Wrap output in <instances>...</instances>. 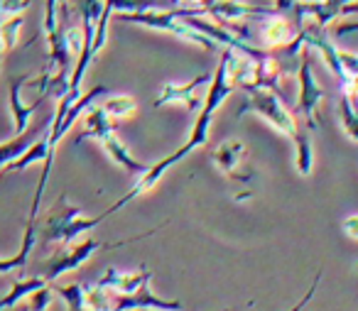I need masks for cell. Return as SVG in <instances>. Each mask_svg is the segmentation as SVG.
<instances>
[{
    "mask_svg": "<svg viewBox=\"0 0 358 311\" xmlns=\"http://www.w3.org/2000/svg\"><path fill=\"white\" fill-rule=\"evenodd\" d=\"M231 91H234V86H231V81H229V55H226V50H224V55H221V59H219V66H216L214 74H211V84H209V91H206V96H204V106H201L199 118H196L189 138H187V143L182 145L177 152H172L174 162L185 159L187 154L194 152L196 147H201V145L209 140L211 120H214L216 110L221 108V103L231 96Z\"/></svg>",
    "mask_w": 358,
    "mask_h": 311,
    "instance_id": "obj_1",
    "label": "cell"
},
{
    "mask_svg": "<svg viewBox=\"0 0 358 311\" xmlns=\"http://www.w3.org/2000/svg\"><path fill=\"white\" fill-rule=\"evenodd\" d=\"M245 113H258L263 120H268L278 133L287 135L292 143H297L302 138V130L297 128V120L289 113V108L285 106V101L278 94L268 89H250L243 91V106H241L238 115Z\"/></svg>",
    "mask_w": 358,
    "mask_h": 311,
    "instance_id": "obj_2",
    "label": "cell"
},
{
    "mask_svg": "<svg viewBox=\"0 0 358 311\" xmlns=\"http://www.w3.org/2000/svg\"><path fill=\"white\" fill-rule=\"evenodd\" d=\"M118 22H130V25L150 27V30L169 32V35L187 40L192 45L201 47L206 52H216L219 45L209 37H204L201 32H196L194 27H189L182 17L179 10H148V13H118Z\"/></svg>",
    "mask_w": 358,
    "mask_h": 311,
    "instance_id": "obj_3",
    "label": "cell"
},
{
    "mask_svg": "<svg viewBox=\"0 0 358 311\" xmlns=\"http://www.w3.org/2000/svg\"><path fill=\"white\" fill-rule=\"evenodd\" d=\"M159 228H162V226H159ZM159 228H152V231L140 233V236H133V238H128V240H118V243H101V240H96V238H86L81 245H74L71 250L57 252L55 257H50V260L45 262V267H42V275L40 277H45L47 282H52V280H57V277H62V275H66V272L81 267L91 255H94L96 250H113V247L130 245V243H135V240H143V238L155 236Z\"/></svg>",
    "mask_w": 358,
    "mask_h": 311,
    "instance_id": "obj_4",
    "label": "cell"
},
{
    "mask_svg": "<svg viewBox=\"0 0 358 311\" xmlns=\"http://www.w3.org/2000/svg\"><path fill=\"white\" fill-rule=\"evenodd\" d=\"M253 27V47L260 45L263 52H282L297 42L302 27L285 13H278L273 17H260L250 22Z\"/></svg>",
    "mask_w": 358,
    "mask_h": 311,
    "instance_id": "obj_5",
    "label": "cell"
},
{
    "mask_svg": "<svg viewBox=\"0 0 358 311\" xmlns=\"http://www.w3.org/2000/svg\"><path fill=\"white\" fill-rule=\"evenodd\" d=\"M57 0H47L45 6V35L47 42H50V64L47 69H57V74H71L69 66L74 57L69 55V47H66V27L64 20L59 17V10H57Z\"/></svg>",
    "mask_w": 358,
    "mask_h": 311,
    "instance_id": "obj_6",
    "label": "cell"
},
{
    "mask_svg": "<svg viewBox=\"0 0 358 311\" xmlns=\"http://www.w3.org/2000/svg\"><path fill=\"white\" fill-rule=\"evenodd\" d=\"M297 79H299V99H297V108L304 115L309 130H317V115L319 103L324 99V89L317 84V76L312 74V59L309 55H299V69H297Z\"/></svg>",
    "mask_w": 358,
    "mask_h": 311,
    "instance_id": "obj_7",
    "label": "cell"
},
{
    "mask_svg": "<svg viewBox=\"0 0 358 311\" xmlns=\"http://www.w3.org/2000/svg\"><path fill=\"white\" fill-rule=\"evenodd\" d=\"M81 216H86V213L81 211L79 206L69 203L66 194H62V196L57 198L55 206L50 208V213H47L42 228H37V240H40L42 245H47V243H62V240H64L66 228H69L71 223H74L76 218H81Z\"/></svg>",
    "mask_w": 358,
    "mask_h": 311,
    "instance_id": "obj_8",
    "label": "cell"
},
{
    "mask_svg": "<svg viewBox=\"0 0 358 311\" xmlns=\"http://www.w3.org/2000/svg\"><path fill=\"white\" fill-rule=\"evenodd\" d=\"M211 84V74H201V76H194L192 81H187V84H174V81H169V84L162 86V91H159V96L155 99V108H159V106H169V103H185L187 110L189 113H196V110H201V99H199V89H209Z\"/></svg>",
    "mask_w": 358,
    "mask_h": 311,
    "instance_id": "obj_9",
    "label": "cell"
},
{
    "mask_svg": "<svg viewBox=\"0 0 358 311\" xmlns=\"http://www.w3.org/2000/svg\"><path fill=\"white\" fill-rule=\"evenodd\" d=\"M214 164L226 174L229 179H238V182H250L253 179V169L248 167V150L241 140H226L214 150Z\"/></svg>",
    "mask_w": 358,
    "mask_h": 311,
    "instance_id": "obj_10",
    "label": "cell"
},
{
    "mask_svg": "<svg viewBox=\"0 0 358 311\" xmlns=\"http://www.w3.org/2000/svg\"><path fill=\"white\" fill-rule=\"evenodd\" d=\"M152 280V272L150 270H140V272H118V270H106V275L101 277L96 284L103 287V289H110L115 294H138L143 287L150 284Z\"/></svg>",
    "mask_w": 358,
    "mask_h": 311,
    "instance_id": "obj_11",
    "label": "cell"
},
{
    "mask_svg": "<svg viewBox=\"0 0 358 311\" xmlns=\"http://www.w3.org/2000/svg\"><path fill=\"white\" fill-rule=\"evenodd\" d=\"M32 76L30 74H22V76H13L10 79V110H13V120H15V135H25L27 133V125H30V115L35 113L37 108H42V101L45 96L35 101V103L25 106L20 101V89L25 84H30Z\"/></svg>",
    "mask_w": 358,
    "mask_h": 311,
    "instance_id": "obj_12",
    "label": "cell"
},
{
    "mask_svg": "<svg viewBox=\"0 0 358 311\" xmlns=\"http://www.w3.org/2000/svg\"><path fill=\"white\" fill-rule=\"evenodd\" d=\"M115 128H118V120L110 118L101 106H94V108L86 113L84 130L79 133L76 143H81V140H99V143H103L106 138H110V135L115 133Z\"/></svg>",
    "mask_w": 358,
    "mask_h": 311,
    "instance_id": "obj_13",
    "label": "cell"
},
{
    "mask_svg": "<svg viewBox=\"0 0 358 311\" xmlns=\"http://www.w3.org/2000/svg\"><path fill=\"white\" fill-rule=\"evenodd\" d=\"M101 145H103L106 154H108V157L113 159V162L118 164V167L123 169V172H128V174H138V177H143V174L150 169L145 162H140V159H135L133 154L128 152V147H125V145L120 143V138H115V135H110V138H106Z\"/></svg>",
    "mask_w": 358,
    "mask_h": 311,
    "instance_id": "obj_14",
    "label": "cell"
},
{
    "mask_svg": "<svg viewBox=\"0 0 358 311\" xmlns=\"http://www.w3.org/2000/svg\"><path fill=\"white\" fill-rule=\"evenodd\" d=\"M47 157H55V152H50V128H47L45 133H40V138L35 140V145H32L20 159L8 164L6 169L8 172H22V169L32 167L35 162H45Z\"/></svg>",
    "mask_w": 358,
    "mask_h": 311,
    "instance_id": "obj_15",
    "label": "cell"
},
{
    "mask_svg": "<svg viewBox=\"0 0 358 311\" xmlns=\"http://www.w3.org/2000/svg\"><path fill=\"white\" fill-rule=\"evenodd\" d=\"M47 284H50V282H47L45 277H25V280H17L15 284H13V289L8 291L3 299H0V311H3V309H13L17 301L27 299L32 291L42 289V287H47Z\"/></svg>",
    "mask_w": 358,
    "mask_h": 311,
    "instance_id": "obj_16",
    "label": "cell"
},
{
    "mask_svg": "<svg viewBox=\"0 0 358 311\" xmlns=\"http://www.w3.org/2000/svg\"><path fill=\"white\" fill-rule=\"evenodd\" d=\"M37 138H40V135L25 133V135H15L13 140H8V143L0 145V169H6L10 162L20 159L22 154H25L27 150H30L32 145H35Z\"/></svg>",
    "mask_w": 358,
    "mask_h": 311,
    "instance_id": "obj_17",
    "label": "cell"
},
{
    "mask_svg": "<svg viewBox=\"0 0 358 311\" xmlns=\"http://www.w3.org/2000/svg\"><path fill=\"white\" fill-rule=\"evenodd\" d=\"M101 108L113 120H123V118H133L135 110H138V101L128 94H115V96H110V99H106L103 103H101Z\"/></svg>",
    "mask_w": 358,
    "mask_h": 311,
    "instance_id": "obj_18",
    "label": "cell"
},
{
    "mask_svg": "<svg viewBox=\"0 0 358 311\" xmlns=\"http://www.w3.org/2000/svg\"><path fill=\"white\" fill-rule=\"evenodd\" d=\"M338 115H341V128L346 130V135L358 143V106L343 94L338 99Z\"/></svg>",
    "mask_w": 358,
    "mask_h": 311,
    "instance_id": "obj_19",
    "label": "cell"
},
{
    "mask_svg": "<svg viewBox=\"0 0 358 311\" xmlns=\"http://www.w3.org/2000/svg\"><path fill=\"white\" fill-rule=\"evenodd\" d=\"M294 150H297V172L302 174V177H309L314 167V147H312L309 135H302V138L294 143Z\"/></svg>",
    "mask_w": 358,
    "mask_h": 311,
    "instance_id": "obj_20",
    "label": "cell"
},
{
    "mask_svg": "<svg viewBox=\"0 0 358 311\" xmlns=\"http://www.w3.org/2000/svg\"><path fill=\"white\" fill-rule=\"evenodd\" d=\"M22 25H25L22 17H8V20H3V25H0V42H3V52H10L13 47L17 45Z\"/></svg>",
    "mask_w": 358,
    "mask_h": 311,
    "instance_id": "obj_21",
    "label": "cell"
},
{
    "mask_svg": "<svg viewBox=\"0 0 358 311\" xmlns=\"http://www.w3.org/2000/svg\"><path fill=\"white\" fill-rule=\"evenodd\" d=\"M55 291L66 301V311H84V284H66L55 287Z\"/></svg>",
    "mask_w": 358,
    "mask_h": 311,
    "instance_id": "obj_22",
    "label": "cell"
},
{
    "mask_svg": "<svg viewBox=\"0 0 358 311\" xmlns=\"http://www.w3.org/2000/svg\"><path fill=\"white\" fill-rule=\"evenodd\" d=\"M52 287L47 284V287H42V289H37V291H32L27 299H30V311H47L50 309V304H52Z\"/></svg>",
    "mask_w": 358,
    "mask_h": 311,
    "instance_id": "obj_23",
    "label": "cell"
},
{
    "mask_svg": "<svg viewBox=\"0 0 358 311\" xmlns=\"http://www.w3.org/2000/svg\"><path fill=\"white\" fill-rule=\"evenodd\" d=\"M32 0H0V10L6 17H20L30 8Z\"/></svg>",
    "mask_w": 358,
    "mask_h": 311,
    "instance_id": "obj_24",
    "label": "cell"
},
{
    "mask_svg": "<svg viewBox=\"0 0 358 311\" xmlns=\"http://www.w3.org/2000/svg\"><path fill=\"white\" fill-rule=\"evenodd\" d=\"M341 228H343V233H346V236L358 238V216H348V218H343Z\"/></svg>",
    "mask_w": 358,
    "mask_h": 311,
    "instance_id": "obj_25",
    "label": "cell"
},
{
    "mask_svg": "<svg viewBox=\"0 0 358 311\" xmlns=\"http://www.w3.org/2000/svg\"><path fill=\"white\" fill-rule=\"evenodd\" d=\"M348 32H358V22H343V25H336V30H334V37L348 35Z\"/></svg>",
    "mask_w": 358,
    "mask_h": 311,
    "instance_id": "obj_26",
    "label": "cell"
},
{
    "mask_svg": "<svg viewBox=\"0 0 358 311\" xmlns=\"http://www.w3.org/2000/svg\"><path fill=\"white\" fill-rule=\"evenodd\" d=\"M57 3H59V6H62L59 17H62V20H66V17H69V13H66V3H69V0H57Z\"/></svg>",
    "mask_w": 358,
    "mask_h": 311,
    "instance_id": "obj_27",
    "label": "cell"
},
{
    "mask_svg": "<svg viewBox=\"0 0 358 311\" xmlns=\"http://www.w3.org/2000/svg\"><path fill=\"white\" fill-rule=\"evenodd\" d=\"M0 25H3V10H0ZM3 55L6 52H3V42H0V59H3Z\"/></svg>",
    "mask_w": 358,
    "mask_h": 311,
    "instance_id": "obj_28",
    "label": "cell"
},
{
    "mask_svg": "<svg viewBox=\"0 0 358 311\" xmlns=\"http://www.w3.org/2000/svg\"><path fill=\"white\" fill-rule=\"evenodd\" d=\"M356 270H358V267H356Z\"/></svg>",
    "mask_w": 358,
    "mask_h": 311,
    "instance_id": "obj_29",
    "label": "cell"
}]
</instances>
